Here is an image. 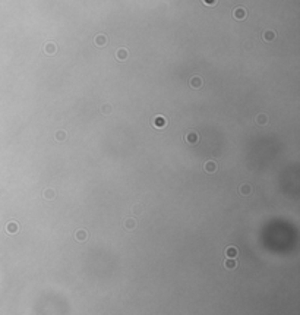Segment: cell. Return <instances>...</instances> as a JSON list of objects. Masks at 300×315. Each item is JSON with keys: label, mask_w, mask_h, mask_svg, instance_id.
<instances>
[{"label": "cell", "mask_w": 300, "mask_h": 315, "mask_svg": "<svg viewBox=\"0 0 300 315\" xmlns=\"http://www.w3.org/2000/svg\"><path fill=\"white\" fill-rule=\"evenodd\" d=\"M184 139H186L189 144H196L199 141V136H198V134H196V132L190 130V132H188V135L184 136Z\"/></svg>", "instance_id": "1"}, {"label": "cell", "mask_w": 300, "mask_h": 315, "mask_svg": "<svg viewBox=\"0 0 300 315\" xmlns=\"http://www.w3.org/2000/svg\"><path fill=\"white\" fill-rule=\"evenodd\" d=\"M233 15H234V18H236V19L242 21V19H245V18H246V10L243 9V7H237V9L233 12Z\"/></svg>", "instance_id": "2"}, {"label": "cell", "mask_w": 300, "mask_h": 315, "mask_svg": "<svg viewBox=\"0 0 300 315\" xmlns=\"http://www.w3.org/2000/svg\"><path fill=\"white\" fill-rule=\"evenodd\" d=\"M136 220L135 219H126L125 220V223H123V226H125V229L126 230H133L136 227Z\"/></svg>", "instance_id": "3"}, {"label": "cell", "mask_w": 300, "mask_h": 315, "mask_svg": "<svg viewBox=\"0 0 300 315\" xmlns=\"http://www.w3.org/2000/svg\"><path fill=\"white\" fill-rule=\"evenodd\" d=\"M252 191H253V189H252V186H250V185H247V183H243L242 186L239 188V192H240L242 195H245V196L250 195Z\"/></svg>", "instance_id": "4"}, {"label": "cell", "mask_w": 300, "mask_h": 315, "mask_svg": "<svg viewBox=\"0 0 300 315\" xmlns=\"http://www.w3.org/2000/svg\"><path fill=\"white\" fill-rule=\"evenodd\" d=\"M203 169H205V172H208V173H215L217 164H215V161H207L205 166H203Z\"/></svg>", "instance_id": "5"}, {"label": "cell", "mask_w": 300, "mask_h": 315, "mask_svg": "<svg viewBox=\"0 0 300 315\" xmlns=\"http://www.w3.org/2000/svg\"><path fill=\"white\" fill-rule=\"evenodd\" d=\"M165 123H167V122H165V119L163 117V116H157V117L154 119V126L155 128H160V129L164 128Z\"/></svg>", "instance_id": "6"}, {"label": "cell", "mask_w": 300, "mask_h": 315, "mask_svg": "<svg viewBox=\"0 0 300 315\" xmlns=\"http://www.w3.org/2000/svg\"><path fill=\"white\" fill-rule=\"evenodd\" d=\"M116 57H117V60H120V62L126 60V59H127V50H126V48H119Z\"/></svg>", "instance_id": "7"}, {"label": "cell", "mask_w": 300, "mask_h": 315, "mask_svg": "<svg viewBox=\"0 0 300 315\" xmlns=\"http://www.w3.org/2000/svg\"><path fill=\"white\" fill-rule=\"evenodd\" d=\"M237 253H239V251H237L236 246H230V248L226 249V255H227V258H236L237 257Z\"/></svg>", "instance_id": "8"}, {"label": "cell", "mask_w": 300, "mask_h": 315, "mask_svg": "<svg viewBox=\"0 0 300 315\" xmlns=\"http://www.w3.org/2000/svg\"><path fill=\"white\" fill-rule=\"evenodd\" d=\"M190 86H192V88H201V86H202V79L199 76H193L190 79Z\"/></svg>", "instance_id": "9"}, {"label": "cell", "mask_w": 300, "mask_h": 315, "mask_svg": "<svg viewBox=\"0 0 300 315\" xmlns=\"http://www.w3.org/2000/svg\"><path fill=\"white\" fill-rule=\"evenodd\" d=\"M44 52L47 53V54H54V53H56V44L47 43L44 46Z\"/></svg>", "instance_id": "10"}, {"label": "cell", "mask_w": 300, "mask_h": 315, "mask_svg": "<svg viewBox=\"0 0 300 315\" xmlns=\"http://www.w3.org/2000/svg\"><path fill=\"white\" fill-rule=\"evenodd\" d=\"M256 123L258 125H261V126H264V125L268 123V116L264 115V113H261V115H258L256 117Z\"/></svg>", "instance_id": "11"}, {"label": "cell", "mask_w": 300, "mask_h": 315, "mask_svg": "<svg viewBox=\"0 0 300 315\" xmlns=\"http://www.w3.org/2000/svg\"><path fill=\"white\" fill-rule=\"evenodd\" d=\"M95 44H97V46H106L107 44V37L106 35H102V34L97 35V37H95Z\"/></svg>", "instance_id": "12"}, {"label": "cell", "mask_w": 300, "mask_h": 315, "mask_svg": "<svg viewBox=\"0 0 300 315\" xmlns=\"http://www.w3.org/2000/svg\"><path fill=\"white\" fill-rule=\"evenodd\" d=\"M43 195H44V198H47V199H54V198H56V191H54V189H45V191L43 192Z\"/></svg>", "instance_id": "13"}, {"label": "cell", "mask_w": 300, "mask_h": 315, "mask_svg": "<svg viewBox=\"0 0 300 315\" xmlns=\"http://www.w3.org/2000/svg\"><path fill=\"white\" fill-rule=\"evenodd\" d=\"M224 265H226V268H227V270H234L237 264H236V261H234V258H228L227 261L224 263Z\"/></svg>", "instance_id": "14"}, {"label": "cell", "mask_w": 300, "mask_h": 315, "mask_svg": "<svg viewBox=\"0 0 300 315\" xmlns=\"http://www.w3.org/2000/svg\"><path fill=\"white\" fill-rule=\"evenodd\" d=\"M75 238H76L79 242H83V240L87 239V232H85V230H78L76 233H75Z\"/></svg>", "instance_id": "15"}, {"label": "cell", "mask_w": 300, "mask_h": 315, "mask_svg": "<svg viewBox=\"0 0 300 315\" xmlns=\"http://www.w3.org/2000/svg\"><path fill=\"white\" fill-rule=\"evenodd\" d=\"M262 37H264L265 41H272L274 37H275V32H274V31H265V32L262 34Z\"/></svg>", "instance_id": "16"}, {"label": "cell", "mask_w": 300, "mask_h": 315, "mask_svg": "<svg viewBox=\"0 0 300 315\" xmlns=\"http://www.w3.org/2000/svg\"><path fill=\"white\" fill-rule=\"evenodd\" d=\"M7 230H9V233H16V232H18V224H16V223H10V224L7 226Z\"/></svg>", "instance_id": "17"}, {"label": "cell", "mask_w": 300, "mask_h": 315, "mask_svg": "<svg viewBox=\"0 0 300 315\" xmlns=\"http://www.w3.org/2000/svg\"><path fill=\"white\" fill-rule=\"evenodd\" d=\"M64 138H66V134H64L63 130H59L57 134H56V139H57V141H63Z\"/></svg>", "instance_id": "18"}, {"label": "cell", "mask_w": 300, "mask_h": 315, "mask_svg": "<svg viewBox=\"0 0 300 315\" xmlns=\"http://www.w3.org/2000/svg\"><path fill=\"white\" fill-rule=\"evenodd\" d=\"M101 111H102V113H104V115H108V113H110V111H112V107H110V106H102V107H101Z\"/></svg>", "instance_id": "19"}, {"label": "cell", "mask_w": 300, "mask_h": 315, "mask_svg": "<svg viewBox=\"0 0 300 315\" xmlns=\"http://www.w3.org/2000/svg\"><path fill=\"white\" fill-rule=\"evenodd\" d=\"M133 213H136V214H140V213H142V207H140V205H135V207H133Z\"/></svg>", "instance_id": "20"}, {"label": "cell", "mask_w": 300, "mask_h": 315, "mask_svg": "<svg viewBox=\"0 0 300 315\" xmlns=\"http://www.w3.org/2000/svg\"><path fill=\"white\" fill-rule=\"evenodd\" d=\"M215 2H217V0H203V3H205V5H208V6L215 5Z\"/></svg>", "instance_id": "21"}]
</instances>
